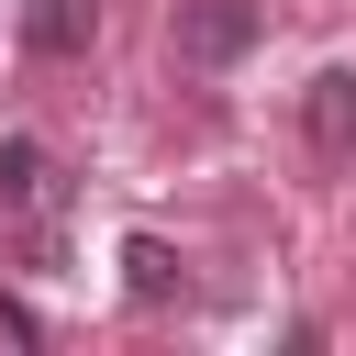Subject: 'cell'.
<instances>
[{
  "label": "cell",
  "instance_id": "7a4b0ae2",
  "mask_svg": "<svg viewBox=\"0 0 356 356\" xmlns=\"http://www.w3.org/2000/svg\"><path fill=\"white\" fill-rule=\"evenodd\" d=\"M300 134H312V156H323V167H345V156H356V67H323V78L300 89Z\"/></svg>",
  "mask_w": 356,
  "mask_h": 356
},
{
  "label": "cell",
  "instance_id": "5b68a950",
  "mask_svg": "<svg viewBox=\"0 0 356 356\" xmlns=\"http://www.w3.org/2000/svg\"><path fill=\"white\" fill-rule=\"evenodd\" d=\"M122 289H134L145 312H167V300H189V267H178L156 234H134V245H122Z\"/></svg>",
  "mask_w": 356,
  "mask_h": 356
},
{
  "label": "cell",
  "instance_id": "6da1fadb",
  "mask_svg": "<svg viewBox=\"0 0 356 356\" xmlns=\"http://www.w3.org/2000/svg\"><path fill=\"white\" fill-rule=\"evenodd\" d=\"M256 33H267V0H178L167 11V56L178 67H234Z\"/></svg>",
  "mask_w": 356,
  "mask_h": 356
},
{
  "label": "cell",
  "instance_id": "277c9868",
  "mask_svg": "<svg viewBox=\"0 0 356 356\" xmlns=\"http://www.w3.org/2000/svg\"><path fill=\"white\" fill-rule=\"evenodd\" d=\"M22 44L56 56V67L89 56V44H100V0H22Z\"/></svg>",
  "mask_w": 356,
  "mask_h": 356
},
{
  "label": "cell",
  "instance_id": "3957f363",
  "mask_svg": "<svg viewBox=\"0 0 356 356\" xmlns=\"http://www.w3.org/2000/svg\"><path fill=\"white\" fill-rule=\"evenodd\" d=\"M0 200H11V211H33V222H44V211H56V200H67V167H56V156H44V145H33V134H11V145H0Z\"/></svg>",
  "mask_w": 356,
  "mask_h": 356
}]
</instances>
